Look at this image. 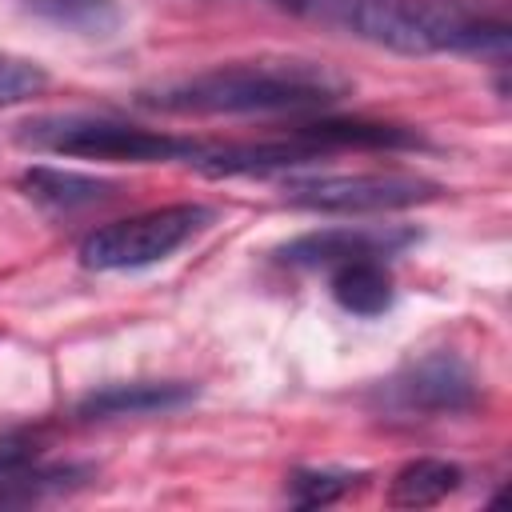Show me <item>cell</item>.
Returning <instances> with one entry per match:
<instances>
[{
  "label": "cell",
  "instance_id": "obj_11",
  "mask_svg": "<svg viewBox=\"0 0 512 512\" xmlns=\"http://www.w3.org/2000/svg\"><path fill=\"white\" fill-rule=\"evenodd\" d=\"M292 136L316 144V148H416L420 132L400 124H376V120H308L296 124Z\"/></svg>",
  "mask_w": 512,
  "mask_h": 512
},
{
  "label": "cell",
  "instance_id": "obj_2",
  "mask_svg": "<svg viewBox=\"0 0 512 512\" xmlns=\"http://www.w3.org/2000/svg\"><path fill=\"white\" fill-rule=\"evenodd\" d=\"M352 88L348 76L320 60H236L196 76H180L140 92V104L172 116H244V112H308L336 104Z\"/></svg>",
  "mask_w": 512,
  "mask_h": 512
},
{
  "label": "cell",
  "instance_id": "obj_14",
  "mask_svg": "<svg viewBox=\"0 0 512 512\" xmlns=\"http://www.w3.org/2000/svg\"><path fill=\"white\" fill-rule=\"evenodd\" d=\"M92 464H28L12 476L0 480V504H36V500H48V496H64V492H76L92 480Z\"/></svg>",
  "mask_w": 512,
  "mask_h": 512
},
{
  "label": "cell",
  "instance_id": "obj_13",
  "mask_svg": "<svg viewBox=\"0 0 512 512\" xmlns=\"http://www.w3.org/2000/svg\"><path fill=\"white\" fill-rule=\"evenodd\" d=\"M464 472L448 460H436V456H420V460H408L392 484H388V504L392 508H432L440 504L444 496H452L460 488Z\"/></svg>",
  "mask_w": 512,
  "mask_h": 512
},
{
  "label": "cell",
  "instance_id": "obj_7",
  "mask_svg": "<svg viewBox=\"0 0 512 512\" xmlns=\"http://www.w3.org/2000/svg\"><path fill=\"white\" fill-rule=\"evenodd\" d=\"M412 240V228H324L288 240L280 248V260L292 268H340L352 260H388Z\"/></svg>",
  "mask_w": 512,
  "mask_h": 512
},
{
  "label": "cell",
  "instance_id": "obj_6",
  "mask_svg": "<svg viewBox=\"0 0 512 512\" xmlns=\"http://www.w3.org/2000/svg\"><path fill=\"white\" fill-rule=\"evenodd\" d=\"M476 400V376L456 352H428L420 360H408L380 384V404L400 416H456L476 408Z\"/></svg>",
  "mask_w": 512,
  "mask_h": 512
},
{
  "label": "cell",
  "instance_id": "obj_3",
  "mask_svg": "<svg viewBox=\"0 0 512 512\" xmlns=\"http://www.w3.org/2000/svg\"><path fill=\"white\" fill-rule=\"evenodd\" d=\"M24 144L84 156V160H128V164H156V160H192L196 140L120 124V120H92V116H64V120H36L20 132Z\"/></svg>",
  "mask_w": 512,
  "mask_h": 512
},
{
  "label": "cell",
  "instance_id": "obj_17",
  "mask_svg": "<svg viewBox=\"0 0 512 512\" xmlns=\"http://www.w3.org/2000/svg\"><path fill=\"white\" fill-rule=\"evenodd\" d=\"M356 484L352 472H328V468H304L288 480V492L300 508H316V504H332L340 500L348 488Z\"/></svg>",
  "mask_w": 512,
  "mask_h": 512
},
{
  "label": "cell",
  "instance_id": "obj_18",
  "mask_svg": "<svg viewBox=\"0 0 512 512\" xmlns=\"http://www.w3.org/2000/svg\"><path fill=\"white\" fill-rule=\"evenodd\" d=\"M44 448H48L44 428H4L0 432V480L44 460Z\"/></svg>",
  "mask_w": 512,
  "mask_h": 512
},
{
  "label": "cell",
  "instance_id": "obj_9",
  "mask_svg": "<svg viewBox=\"0 0 512 512\" xmlns=\"http://www.w3.org/2000/svg\"><path fill=\"white\" fill-rule=\"evenodd\" d=\"M196 400V384L188 380H132V384H108L80 400L84 420H116V416H152L172 412Z\"/></svg>",
  "mask_w": 512,
  "mask_h": 512
},
{
  "label": "cell",
  "instance_id": "obj_10",
  "mask_svg": "<svg viewBox=\"0 0 512 512\" xmlns=\"http://www.w3.org/2000/svg\"><path fill=\"white\" fill-rule=\"evenodd\" d=\"M20 188L28 200L52 208V212H76V208H92L116 196L112 180H96L84 172H64V168H28L20 176Z\"/></svg>",
  "mask_w": 512,
  "mask_h": 512
},
{
  "label": "cell",
  "instance_id": "obj_4",
  "mask_svg": "<svg viewBox=\"0 0 512 512\" xmlns=\"http://www.w3.org/2000/svg\"><path fill=\"white\" fill-rule=\"evenodd\" d=\"M208 220H212V208L204 204H168V208H152L128 220L104 224L84 236L80 264L96 272L148 268L156 260H168L176 248H184Z\"/></svg>",
  "mask_w": 512,
  "mask_h": 512
},
{
  "label": "cell",
  "instance_id": "obj_16",
  "mask_svg": "<svg viewBox=\"0 0 512 512\" xmlns=\"http://www.w3.org/2000/svg\"><path fill=\"white\" fill-rule=\"evenodd\" d=\"M44 88H48V72H44L36 60L0 52V108L24 104V100L40 96Z\"/></svg>",
  "mask_w": 512,
  "mask_h": 512
},
{
  "label": "cell",
  "instance_id": "obj_5",
  "mask_svg": "<svg viewBox=\"0 0 512 512\" xmlns=\"http://www.w3.org/2000/svg\"><path fill=\"white\" fill-rule=\"evenodd\" d=\"M288 204L308 212H400L440 196L436 180L412 172H340V176H304L284 184Z\"/></svg>",
  "mask_w": 512,
  "mask_h": 512
},
{
  "label": "cell",
  "instance_id": "obj_1",
  "mask_svg": "<svg viewBox=\"0 0 512 512\" xmlns=\"http://www.w3.org/2000/svg\"><path fill=\"white\" fill-rule=\"evenodd\" d=\"M272 4L404 56H428V52L504 56L512 44L508 0H272Z\"/></svg>",
  "mask_w": 512,
  "mask_h": 512
},
{
  "label": "cell",
  "instance_id": "obj_12",
  "mask_svg": "<svg viewBox=\"0 0 512 512\" xmlns=\"http://www.w3.org/2000/svg\"><path fill=\"white\" fill-rule=\"evenodd\" d=\"M392 272L384 260H352L332 268V300L352 316H380L392 308Z\"/></svg>",
  "mask_w": 512,
  "mask_h": 512
},
{
  "label": "cell",
  "instance_id": "obj_15",
  "mask_svg": "<svg viewBox=\"0 0 512 512\" xmlns=\"http://www.w3.org/2000/svg\"><path fill=\"white\" fill-rule=\"evenodd\" d=\"M32 16L80 32V36H108L120 24V4L116 0H20Z\"/></svg>",
  "mask_w": 512,
  "mask_h": 512
},
{
  "label": "cell",
  "instance_id": "obj_8",
  "mask_svg": "<svg viewBox=\"0 0 512 512\" xmlns=\"http://www.w3.org/2000/svg\"><path fill=\"white\" fill-rule=\"evenodd\" d=\"M324 148L292 136V140H260V144H200L188 160L204 176H260V172H284L296 164H312Z\"/></svg>",
  "mask_w": 512,
  "mask_h": 512
}]
</instances>
